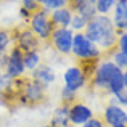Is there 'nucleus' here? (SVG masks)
I'll use <instances>...</instances> for the list:
<instances>
[{
	"label": "nucleus",
	"mask_w": 127,
	"mask_h": 127,
	"mask_svg": "<svg viewBox=\"0 0 127 127\" xmlns=\"http://www.w3.org/2000/svg\"><path fill=\"white\" fill-rule=\"evenodd\" d=\"M84 34L89 40H92L103 53H113L118 47V35L113 19L106 15H96L87 23Z\"/></svg>",
	"instance_id": "nucleus-1"
},
{
	"label": "nucleus",
	"mask_w": 127,
	"mask_h": 127,
	"mask_svg": "<svg viewBox=\"0 0 127 127\" xmlns=\"http://www.w3.org/2000/svg\"><path fill=\"white\" fill-rule=\"evenodd\" d=\"M18 85V105L24 106H37L47 100V89L43 84L28 77H19L16 79Z\"/></svg>",
	"instance_id": "nucleus-2"
},
{
	"label": "nucleus",
	"mask_w": 127,
	"mask_h": 127,
	"mask_svg": "<svg viewBox=\"0 0 127 127\" xmlns=\"http://www.w3.org/2000/svg\"><path fill=\"white\" fill-rule=\"evenodd\" d=\"M71 53L79 61H98L103 56V52L92 40L87 39L84 32H74Z\"/></svg>",
	"instance_id": "nucleus-3"
},
{
	"label": "nucleus",
	"mask_w": 127,
	"mask_h": 127,
	"mask_svg": "<svg viewBox=\"0 0 127 127\" xmlns=\"http://www.w3.org/2000/svg\"><path fill=\"white\" fill-rule=\"evenodd\" d=\"M0 66L3 68V72H5L8 77L11 79H19L24 76L26 68H24V53L18 48V47H13V48L8 50L5 56L0 60Z\"/></svg>",
	"instance_id": "nucleus-4"
},
{
	"label": "nucleus",
	"mask_w": 127,
	"mask_h": 127,
	"mask_svg": "<svg viewBox=\"0 0 127 127\" xmlns=\"http://www.w3.org/2000/svg\"><path fill=\"white\" fill-rule=\"evenodd\" d=\"M28 24H29V29L37 35L40 42H50V37H52L55 26H53L52 19H50V13L47 10L40 8L34 15H31Z\"/></svg>",
	"instance_id": "nucleus-5"
},
{
	"label": "nucleus",
	"mask_w": 127,
	"mask_h": 127,
	"mask_svg": "<svg viewBox=\"0 0 127 127\" xmlns=\"http://www.w3.org/2000/svg\"><path fill=\"white\" fill-rule=\"evenodd\" d=\"M118 69L119 68L111 61V60H100L89 84L92 85L95 90L108 92V84H109V81H111L113 74H114ZM121 71H122V69H121Z\"/></svg>",
	"instance_id": "nucleus-6"
},
{
	"label": "nucleus",
	"mask_w": 127,
	"mask_h": 127,
	"mask_svg": "<svg viewBox=\"0 0 127 127\" xmlns=\"http://www.w3.org/2000/svg\"><path fill=\"white\" fill-rule=\"evenodd\" d=\"M13 40H15V45L18 47L23 53L40 50V43H42L39 40V37L26 24L21 26V28L13 29Z\"/></svg>",
	"instance_id": "nucleus-7"
},
{
	"label": "nucleus",
	"mask_w": 127,
	"mask_h": 127,
	"mask_svg": "<svg viewBox=\"0 0 127 127\" xmlns=\"http://www.w3.org/2000/svg\"><path fill=\"white\" fill-rule=\"evenodd\" d=\"M72 39H74V32L69 28H55L50 37V43L58 53L69 55L72 48Z\"/></svg>",
	"instance_id": "nucleus-8"
},
{
	"label": "nucleus",
	"mask_w": 127,
	"mask_h": 127,
	"mask_svg": "<svg viewBox=\"0 0 127 127\" xmlns=\"http://www.w3.org/2000/svg\"><path fill=\"white\" fill-rule=\"evenodd\" d=\"M63 81H64V87L74 90V92H79L84 87L89 84L84 71L81 69V66H69L68 69L63 74Z\"/></svg>",
	"instance_id": "nucleus-9"
},
{
	"label": "nucleus",
	"mask_w": 127,
	"mask_h": 127,
	"mask_svg": "<svg viewBox=\"0 0 127 127\" xmlns=\"http://www.w3.org/2000/svg\"><path fill=\"white\" fill-rule=\"evenodd\" d=\"M101 119H103V122L109 127L127 124V109H124L119 105H114V103H108L105 111H103Z\"/></svg>",
	"instance_id": "nucleus-10"
},
{
	"label": "nucleus",
	"mask_w": 127,
	"mask_h": 127,
	"mask_svg": "<svg viewBox=\"0 0 127 127\" xmlns=\"http://www.w3.org/2000/svg\"><path fill=\"white\" fill-rule=\"evenodd\" d=\"M93 118V111L82 101H76L69 106V122L71 126L79 127Z\"/></svg>",
	"instance_id": "nucleus-11"
},
{
	"label": "nucleus",
	"mask_w": 127,
	"mask_h": 127,
	"mask_svg": "<svg viewBox=\"0 0 127 127\" xmlns=\"http://www.w3.org/2000/svg\"><path fill=\"white\" fill-rule=\"evenodd\" d=\"M69 8L72 10L74 15L82 16L87 21L93 19L98 15V13H96L95 0H69Z\"/></svg>",
	"instance_id": "nucleus-12"
},
{
	"label": "nucleus",
	"mask_w": 127,
	"mask_h": 127,
	"mask_svg": "<svg viewBox=\"0 0 127 127\" xmlns=\"http://www.w3.org/2000/svg\"><path fill=\"white\" fill-rule=\"evenodd\" d=\"M113 24L116 31L121 32L127 29V0H118L113 8Z\"/></svg>",
	"instance_id": "nucleus-13"
},
{
	"label": "nucleus",
	"mask_w": 127,
	"mask_h": 127,
	"mask_svg": "<svg viewBox=\"0 0 127 127\" xmlns=\"http://www.w3.org/2000/svg\"><path fill=\"white\" fill-rule=\"evenodd\" d=\"M31 77L34 79V81L40 82V84H43L45 87H48L50 84H53L56 79V74H55V69L52 68V66L45 64V63H40V64L37 66V68L32 71Z\"/></svg>",
	"instance_id": "nucleus-14"
},
{
	"label": "nucleus",
	"mask_w": 127,
	"mask_h": 127,
	"mask_svg": "<svg viewBox=\"0 0 127 127\" xmlns=\"http://www.w3.org/2000/svg\"><path fill=\"white\" fill-rule=\"evenodd\" d=\"M72 15L74 13H72V10L69 6H63V8L50 11V19H52L55 28H69L71 26Z\"/></svg>",
	"instance_id": "nucleus-15"
},
{
	"label": "nucleus",
	"mask_w": 127,
	"mask_h": 127,
	"mask_svg": "<svg viewBox=\"0 0 127 127\" xmlns=\"http://www.w3.org/2000/svg\"><path fill=\"white\" fill-rule=\"evenodd\" d=\"M50 124L55 127H72L69 122V105H60L53 113V118Z\"/></svg>",
	"instance_id": "nucleus-16"
},
{
	"label": "nucleus",
	"mask_w": 127,
	"mask_h": 127,
	"mask_svg": "<svg viewBox=\"0 0 127 127\" xmlns=\"http://www.w3.org/2000/svg\"><path fill=\"white\" fill-rule=\"evenodd\" d=\"M122 90H126V87H124V76H122L121 69H118V71L113 74L111 81H109V84H108V93L111 96H114V95H118V93H121Z\"/></svg>",
	"instance_id": "nucleus-17"
},
{
	"label": "nucleus",
	"mask_w": 127,
	"mask_h": 127,
	"mask_svg": "<svg viewBox=\"0 0 127 127\" xmlns=\"http://www.w3.org/2000/svg\"><path fill=\"white\" fill-rule=\"evenodd\" d=\"M11 43H15V40H13V29H0V60L8 53Z\"/></svg>",
	"instance_id": "nucleus-18"
},
{
	"label": "nucleus",
	"mask_w": 127,
	"mask_h": 127,
	"mask_svg": "<svg viewBox=\"0 0 127 127\" xmlns=\"http://www.w3.org/2000/svg\"><path fill=\"white\" fill-rule=\"evenodd\" d=\"M42 63V55L39 50H34V52H28L24 53V68L26 71H34L39 64Z\"/></svg>",
	"instance_id": "nucleus-19"
},
{
	"label": "nucleus",
	"mask_w": 127,
	"mask_h": 127,
	"mask_svg": "<svg viewBox=\"0 0 127 127\" xmlns=\"http://www.w3.org/2000/svg\"><path fill=\"white\" fill-rule=\"evenodd\" d=\"M116 2H118V0H95L96 13H98V15H106L108 16L109 13L113 11Z\"/></svg>",
	"instance_id": "nucleus-20"
},
{
	"label": "nucleus",
	"mask_w": 127,
	"mask_h": 127,
	"mask_svg": "<svg viewBox=\"0 0 127 127\" xmlns=\"http://www.w3.org/2000/svg\"><path fill=\"white\" fill-rule=\"evenodd\" d=\"M60 98H61L63 105H69V106H71L72 103L77 101V92L68 89V87H63L61 92H60Z\"/></svg>",
	"instance_id": "nucleus-21"
},
{
	"label": "nucleus",
	"mask_w": 127,
	"mask_h": 127,
	"mask_svg": "<svg viewBox=\"0 0 127 127\" xmlns=\"http://www.w3.org/2000/svg\"><path fill=\"white\" fill-rule=\"evenodd\" d=\"M111 61L114 63L119 69L124 71V69H127V53H124V52H121V50L116 48L114 52L111 53Z\"/></svg>",
	"instance_id": "nucleus-22"
},
{
	"label": "nucleus",
	"mask_w": 127,
	"mask_h": 127,
	"mask_svg": "<svg viewBox=\"0 0 127 127\" xmlns=\"http://www.w3.org/2000/svg\"><path fill=\"white\" fill-rule=\"evenodd\" d=\"M63 6H69V0H43L42 8L47 11H53V10L63 8Z\"/></svg>",
	"instance_id": "nucleus-23"
},
{
	"label": "nucleus",
	"mask_w": 127,
	"mask_h": 127,
	"mask_svg": "<svg viewBox=\"0 0 127 127\" xmlns=\"http://www.w3.org/2000/svg\"><path fill=\"white\" fill-rule=\"evenodd\" d=\"M87 23H89V21H87V19H84L82 16L72 15V19H71V26H69V29H71L72 32H84Z\"/></svg>",
	"instance_id": "nucleus-24"
},
{
	"label": "nucleus",
	"mask_w": 127,
	"mask_h": 127,
	"mask_svg": "<svg viewBox=\"0 0 127 127\" xmlns=\"http://www.w3.org/2000/svg\"><path fill=\"white\" fill-rule=\"evenodd\" d=\"M21 8L28 10L31 15H34L35 11H39L42 8V5L39 2H35V0H21Z\"/></svg>",
	"instance_id": "nucleus-25"
},
{
	"label": "nucleus",
	"mask_w": 127,
	"mask_h": 127,
	"mask_svg": "<svg viewBox=\"0 0 127 127\" xmlns=\"http://www.w3.org/2000/svg\"><path fill=\"white\" fill-rule=\"evenodd\" d=\"M109 103H114V105H119V106H122L124 109H127V90H122L121 93L111 96Z\"/></svg>",
	"instance_id": "nucleus-26"
},
{
	"label": "nucleus",
	"mask_w": 127,
	"mask_h": 127,
	"mask_svg": "<svg viewBox=\"0 0 127 127\" xmlns=\"http://www.w3.org/2000/svg\"><path fill=\"white\" fill-rule=\"evenodd\" d=\"M118 50H121V52L127 53V31H121L118 35V47H116Z\"/></svg>",
	"instance_id": "nucleus-27"
},
{
	"label": "nucleus",
	"mask_w": 127,
	"mask_h": 127,
	"mask_svg": "<svg viewBox=\"0 0 127 127\" xmlns=\"http://www.w3.org/2000/svg\"><path fill=\"white\" fill-rule=\"evenodd\" d=\"M81 127H106V124L103 122L101 118H96V116H93L90 121H87L85 124L81 126Z\"/></svg>",
	"instance_id": "nucleus-28"
},
{
	"label": "nucleus",
	"mask_w": 127,
	"mask_h": 127,
	"mask_svg": "<svg viewBox=\"0 0 127 127\" xmlns=\"http://www.w3.org/2000/svg\"><path fill=\"white\" fill-rule=\"evenodd\" d=\"M122 76H124V87H126V90H127V69L122 71Z\"/></svg>",
	"instance_id": "nucleus-29"
},
{
	"label": "nucleus",
	"mask_w": 127,
	"mask_h": 127,
	"mask_svg": "<svg viewBox=\"0 0 127 127\" xmlns=\"http://www.w3.org/2000/svg\"><path fill=\"white\" fill-rule=\"evenodd\" d=\"M0 106H5V101H3V98H2V95H0Z\"/></svg>",
	"instance_id": "nucleus-30"
},
{
	"label": "nucleus",
	"mask_w": 127,
	"mask_h": 127,
	"mask_svg": "<svg viewBox=\"0 0 127 127\" xmlns=\"http://www.w3.org/2000/svg\"><path fill=\"white\" fill-rule=\"evenodd\" d=\"M111 127H127V124H121V126H111Z\"/></svg>",
	"instance_id": "nucleus-31"
},
{
	"label": "nucleus",
	"mask_w": 127,
	"mask_h": 127,
	"mask_svg": "<svg viewBox=\"0 0 127 127\" xmlns=\"http://www.w3.org/2000/svg\"><path fill=\"white\" fill-rule=\"evenodd\" d=\"M2 76H3V68L0 66V77H2Z\"/></svg>",
	"instance_id": "nucleus-32"
},
{
	"label": "nucleus",
	"mask_w": 127,
	"mask_h": 127,
	"mask_svg": "<svg viewBox=\"0 0 127 127\" xmlns=\"http://www.w3.org/2000/svg\"><path fill=\"white\" fill-rule=\"evenodd\" d=\"M35 2H39V3H40V5H42V3H43V0H35Z\"/></svg>",
	"instance_id": "nucleus-33"
},
{
	"label": "nucleus",
	"mask_w": 127,
	"mask_h": 127,
	"mask_svg": "<svg viewBox=\"0 0 127 127\" xmlns=\"http://www.w3.org/2000/svg\"><path fill=\"white\" fill-rule=\"evenodd\" d=\"M126 31H127V29H126Z\"/></svg>",
	"instance_id": "nucleus-34"
}]
</instances>
